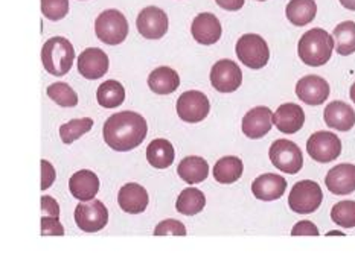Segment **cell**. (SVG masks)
Instances as JSON below:
<instances>
[{"mask_svg":"<svg viewBox=\"0 0 355 263\" xmlns=\"http://www.w3.org/2000/svg\"><path fill=\"white\" fill-rule=\"evenodd\" d=\"M146 133H148L146 120L135 111H121L110 116L103 129L104 140L109 148L119 152L137 148L145 140Z\"/></svg>","mask_w":355,"mask_h":263,"instance_id":"obj_1","label":"cell"},{"mask_svg":"<svg viewBox=\"0 0 355 263\" xmlns=\"http://www.w3.org/2000/svg\"><path fill=\"white\" fill-rule=\"evenodd\" d=\"M334 51V37L325 29L314 28L302 35L297 44V53L302 63L311 67L327 64Z\"/></svg>","mask_w":355,"mask_h":263,"instance_id":"obj_2","label":"cell"},{"mask_svg":"<svg viewBox=\"0 0 355 263\" xmlns=\"http://www.w3.org/2000/svg\"><path fill=\"white\" fill-rule=\"evenodd\" d=\"M42 61L46 72L52 76H64L71 72L75 49L64 37H52L43 44Z\"/></svg>","mask_w":355,"mask_h":263,"instance_id":"obj_3","label":"cell"},{"mask_svg":"<svg viewBox=\"0 0 355 263\" xmlns=\"http://www.w3.org/2000/svg\"><path fill=\"white\" fill-rule=\"evenodd\" d=\"M96 37L105 44L116 46L128 35V21L121 11L107 10L98 15L95 21Z\"/></svg>","mask_w":355,"mask_h":263,"instance_id":"obj_4","label":"cell"},{"mask_svg":"<svg viewBox=\"0 0 355 263\" xmlns=\"http://www.w3.org/2000/svg\"><path fill=\"white\" fill-rule=\"evenodd\" d=\"M236 57L247 67L258 69L266 67L270 60L268 44L258 34H245L236 43Z\"/></svg>","mask_w":355,"mask_h":263,"instance_id":"obj_5","label":"cell"},{"mask_svg":"<svg viewBox=\"0 0 355 263\" xmlns=\"http://www.w3.org/2000/svg\"><path fill=\"white\" fill-rule=\"evenodd\" d=\"M268 156L272 160V165L285 174L295 175L300 172L304 166L302 151L295 142L287 140V138H279V140L273 142L270 146Z\"/></svg>","mask_w":355,"mask_h":263,"instance_id":"obj_6","label":"cell"},{"mask_svg":"<svg viewBox=\"0 0 355 263\" xmlns=\"http://www.w3.org/2000/svg\"><path fill=\"white\" fill-rule=\"evenodd\" d=\"M322 199L323 193L320 185L315 181L304 180L293 185L288 197V206L295 213L308 215L318 210Z\"/></svg>","mask_w":355,"mask_h":263,"instance_id":"obj_7","label":"cell"},{"mask_svg":"<svg viewBox=\"0 0 355 263\" xmlns=\"http://www.w3.org/2000/svg\"><path fill=\"white\" fill-rule=\"evenodd\" d=\"M75 222L80 230L84 233H96V231L103 230L107 222H109V212L104 206L103 201H87V203H81L75 208Z\"/></svg>","mask_w":355,"mask_h":263,"instance_id":"obj_8","label":"cell"},{"mask_svg":"<svg viewBox=\"0 0 355 263\" xmlns=\"http://www.w3.org/2000/svg\"><path fill=\"white\" fill-rule=\"evenodd\" d=\"M306 151L310 157L319 163H329L342 154V142L336 134L328 131L314 133L306 142Z\"/></svg>","mask_w":355,"mask_h":263,"instance_id":"obj_9","label":"cell"},{"mask_svg":"<svg viewBox=\"0 0 355 263\" xmlns=\"http://www.w3.org/2000/svg\"><path fill=\"white\" fill-rule=\"evenodd\" d=\"M209 100L205 96V93L198 90L184 91L177 99V114L183 122L198 123L207 118L209 114Z\"/></svg>","mask_w":355,"mask_h":263,"instance_id":"obj_10","label":"cell"},{"mask_svg":"<svg viewBox=\"0 0 355 263\" xmlns=\"http://www.w3.org/2000/svg\"><path fill=\"white\" fill-rule=\"evenodd\" d=\"M136 26L139 34L146 40H159L168 33V15L157 6H146L139 12Z\"/></svg>","mask_w":355,"mask_h":263,"instance_id":"obj_11","label":"cell"},{"mask_svg":"<svg viewBox=\"0 0 355 263\" xmlns=\"http://www.w3.org/2000/svg\"><path fill=\"white\" fill-rule=\"evenodd\" d=\"M212 87L220 93H234L243 82V72L232 60H220L211 71Z\"/></svg>","mask_w":355,"mask_h":263,"instance_id":"obj_12","label":"cell"},{"mask_svg":"<svg viewBox=\"0 0 355 263\" xmlns=\"http://www.w3.org/2000/svg\"><path fill=\"white\" fill-rule=\"evenodd\" d=\"M296 95L308 105H322L329 98V84L318 75H308L296 84Z\"/></svg>","mask_w":355,"mask_h":263,"instance_id":"obj_13","label":"cell"},{"mask_svg":"<svg viewBox=\"0 0 355 263\" xmlns=\"http://www.w3.org/2000/svg\"><path fill=\"white\" fill-rule=\"evenodd\" d=\"M221 23L217 19V15L211 12L198 14L197 17L192 20L191 34L192 38L200 44L211 46L217 43L221 38Z\"/></svg>","mask_w":355,"mask_h":263,"instance_id":"obj_14","label":"cell"},{"mask_svg":"<svg viewBox=\"0 0 355 263\" xmlns=\"http://www.w3.org/2000/svg\"><path fill=\"white\" fill-rule=\"evenodd\" d=\"M109 71V57L98 48H89L78 57V72L86 80H99Z\"/></svg>","mask_w":355,"mask_h":263,"instance_id":"obj_15","label":"cell"},{"mask_svg":"<svg viewBox=\"0 0 355 263\" xmlns=\"http://www.w3.org/2000/svg\"><path fill=\"white\" fill-rule=\"evenodd\" d=\"M273 125V113L267 107L252 108L243 118V133L249 138L264 137Z\"/></svg>","mask_w":355,"mask_h":263,"instance_id":"obj_16","label":"cell"},{"mask_svg":"<svg viewBox=\"0 0 355 263\" xmlns=\"http://www.w3.org/2000/svg\"><path fill=\"white\" fill-rule=\"evenodd\" d=\"M273 123L281 133L295 134L304 127L305 113L297 104H282L273 114Z\"/></svg>","mask_w":355,"mask_h":263,"instance_id":"obj_17","label":"cell"},{"mask_svg":"<svg viewBox=\"0 0 355 263\" xmlns=\"http://www.w3.org/2000/svg\"><path fill=\"white\" fill-rule=\"evenodd\" d=\"M325 184L334 195H349L355 190V166L343 163L333 167L325 176Z\"/></svg>","mask_w":355,"mask_h":263,"instance_id":"obj_18","label":"cell"},{"mask_svg":"<svg viewBox=\"0 0 355 263\" xmlns=\"http://www.w3.org/2000/svg\"><path fill=\"white\" fill-rule=\"evenodd\" d=\"M148 192L141 184L128 183L119 189L118 203L125 213L139 215L145 212V208L148 207Z\"/></svg>","mask_w":355,"mask_h":263,"instance_id":"obj_19","label":"cell"},{"mask_svg":"<svg viewBox=\"0 0 355 263\" xmlns=\"http://www.w3.org/2000/svg\"><path fill=\"white\" fill-rule=\"evenodd\" d=\"M69 189H71L73 198L87 203V201L94 199L99 192V178L95 175V172L83 169V171L75 172L71 176Z\"/></svg>","mask_w":355,"mask_h":263,"instance_id":"obj_20","label":"cell"},{"mask_svg":"<svg viewBox=\"0 0 355 263\" xmlns=\"http://www.w3.org/2000/svg\"><path fill=\"white\" fill-rule=\"evenodd\" d=\"M287 189L285 178L276 174L259 175L252 184L253 195L261 201H275L279 199Z\"/></svg>","mask_w":355,"mask_h":263,"instance_id":"obj_21","label":"cell"},{"mask_svg":"<svg viewBox=\"0 0 355 263\" xmlns=\"http://www.w3.org/2000/svg\"><path fill=\"white\" fill-rule=\"evenodd\" d=\"M323 119H325V123L329 128L337 131H349L355 123V111L346 102L334 100V102L327 105Z\"/></svg>","mask_w":355,"mask_h":263,"instance_id":"obj_22","label":"cell"},{"mask_svg":"<svg viewBox=\"0 0 355 263\" xmlns=\"http://www.w3.org/2000/svg\"><path fill=\"white\" fill-rule=\"evenodd\" d=\"M180 86V76L171 67H157L148 76V87L156 95H171Z\"/></svg>","mask_w":355,"mask_h":263,"instance_id":"obj_23","label":"cell"},{"mask_svg":"<svg viewBox=\"0 0 355 263\" xmlns=\"http://www.w3.org/2000/svg\"><path fill=\"white\" fill-rule=\"evenodd\" d=\"M177 174L184 183L198 184L203 183L209 175V165L202 157L191 156L180 161L179 167H177Z\"/></svg>","mask_w":355,"mask_h":263,"instance_id":"obj_24","label":"cell"},{"mask_svg":"<svg viewBox=\"0 0 355 263\" xmlns=\"http://www.w3.org/2000/svg\"><path fill=\"white\" fill-rule=\"evenodd\" d=\"M174 148L171 142H168L166 138H156L153 140L148 148H146V160L148 163L156 169H166L173 165L174 161Z\"/></svg>","mask_w":355,"mask_h":263,"instance_id":"obj_25","label":"cell"},{"mask_svg":"<svg viewBox=\"0 0 355 263\" xmlns=\"http://www.w3.org/2000/svg\"><path fill=\"white\" fill-rule=\"evenodd\" d=\"M285 14L295 26H306L315 19L318 5L314 0H291L285 8Z\"/></svg>","mask_w":355,"mask_h":263,"instance_id":"obj_26","label":"cell"},{"mask_svg":"<svg viewBox=\"0 0 355 263\" xmlns=\"http://www.w3.org/2000/svg\"><path fill=\"white\" fill-rule=\"evenodd\" d=\"M244 171L243 161L238 157L229 156L220 158L214 166V178L220 184H232L241 178Z\"/></svg>","mask_w":355,"mask_h":263,"instance_id":"obj_27","label":"cell"},{"mask_svg":"<svg viewBox=\"0 0 355 263\" xmlns=\"http://www.w3.org/2000/svg\"><path fill=\"white\" fill-rule=\"evenodd\" d=\"M205 206H206L205 193L196 188H188L182 190L180 197L177 198V203H175L177 212L184 216H194L200 213L205 208Z\"/></svg>","mask_w":355,"mask_h":263,"instance_id":"obj_28","label":"cell"},{"mask_svg":"<svg viewBox=\"0 0 355 263\" xmlns=\"http://www.w3.org/2000/svg\"><path fill=\"white\" fill-rule=\"evenodd\" d=\"M96 99L104 108H118L125 99V89L119 81L109 80L98 87Z\"/></svg>","mask_w":355,"mask_h":263,"instance_id":"obj_29","label":"cell"},{"mask_svg":"<svg viewBox=\"0 0 355 263\" xmlns=\"http://www.w3.org/2000/svg\"><path fill=\"white\" fill-rule=\"evenodd\" d=\"M336 51L338 55L348 57L355 52V23L343 21L334 29Z\"/></svg>","mask_w":355,"mask_h":263,"instance_id":"obj_30","label":"cell"},{"mask_svg":"<svg viewBox=\"0 0 355 263\" xmlns=\"http://www.w3.org/2000/svg\"><path fill=\"white\" fill-rule=\"evenodd\" d=\"M94 127V120L90 118L84 119H73L71 122L64 123V125L60 127V137L61 142L66 145H72L75 140H78L80 137L87 134L89 131Z\"/></svg>","mask_w":355,"mask_h":263,"instance_id":"obj_31","label":"cell"},{"mask_svg":"<svg viewBox=\"0 0 355 263\" xmlns=\"http://www.w3.org/2000/svg\"><path fill=\"white\" fill-rule=\"evenodd\" d=\"M48 96L60 107H76L78 105V95L76 91L67 86L66 82H55L48 87Z\"/></svg>","mask_w":355,"mask_h":263,"instance_id":"obj_32","label":"cell"},{"mask_svg":"<svg viewBox=\"0 0 355 263\" xmlns=\"http://www.w3.org/2000/svg\"><path fill=\"white\" fill-rule=\"evenodd\" d=\"M331 219L343 228L355 227V201H340L331 210Z\"/></svg>","mask_w":355,"mask_h":263,"instance_id":"obj_33","label":"cell"},{"mask_svg":"<svg viewBox=\"0 0 355 263\" xmlns=\"http://www.w3.org/2000/svg\"><path fill=\"white\" fill-rule=\"evenodd\" d=\"M42 12L52 21L64 19L69 14V0H42Z\"/></svg>","mask_w":355,"mask_h":263,"instance_id":"obj_34","label":"cell"},{"mask_svg":"<svg viewBox=\"0 0 355 263\" xmlns=\"http://www.w3.org/2000/svg\"><path fill=\"white\" fill-rule=\"evenodd\" d=\"M165 235L187 236V227H184L180 221H175V219L162 221L156 227V230H154V236H165Z\"/></svg>","mask_w":355,"mask_h":263,"instance_id":"obj_35","label":"cell"},{"mask_svg":"<svg viewBox=\"0 0 355 263\" xmlns=\"http://www.w3.org/2000/svg\"><path fill=\"white\" fill-rule=\"evenodd\" d=\"M42 235L43 236H63L64 228L55 216H42Z\"/></svg>","mask_w":355,"mask_h":263,"instance_id":"obj_36","label":"cell"},{"mask_svg":"<svg viewBox=\"0 0 355 263\" xmlns=\"http://www.w3.org/2000/svg\"><path fill=\"white\" fill-rule=\"evenodd\" d=\"M319 228L311 221H300L291 230V236H318Z\"/></svg>","mask_w":355,"mask_h":263,"instance_id":"obj_37","label":"cell"},{"mask_svg":"<svg viewBox=\"0 0 355 263\" xmlns=\"http://www.w3.org/2000/svg\"><path fill=\"white\" fill-rule=\"evenodd\" d=\"M55 169L49 163V161L42 160V190L49 189L55 181Z\"/></svg>","mask_w":355,"mask_h":263,"instance_id":"obj_38","label":"cell"},{"mask_svg":"<svg viewBox=\"0 0 355 263\" xmlns=\"http://www.w3.org/2000/svg\"><path fill=\"white\" fill-rule=\"evenodd\" d=\"M42 212L44 216H55V218H60L58 203L52 197H42Z\"/></svg>","mask_w":355,"mask_h":263,"instance_id":"obj_39","label":"cell"},{"mask_svg":"<svg viewBox=\"0 0 355 263\" xmlns=\"http://www.w3.org/2000/svg\"><path fill=\"white\" fill-rule=\"evenodd\" d=\"M215 2L226 11H239L244 6L245 0H215Z\"/></svg>","mask_w":355,"mask_h":263,"instance_id":"obj_40","label":"cell"},{"mask_svg":"<svg viewBox=\"0 0 355 263\" xmlns=\"http://www.w3.org/2000/svg\"><path fill=\"white\" fill-rule=\"evenodd\" d=\"M342 6H345L346 10H351L355 11V0H340Z\"/></svg>","mask_w":355,"mask_h":263,"instance_id":"obj_41","label":"cell"},{"mask_svg":"<svg viewBox=\"0 0 355 263\" xmlns=\"http://www.w3.org/2000/svg\"><path fill=\"white\" fill-rule=\"evenodd\" d=\"M349 95H351V99H352V102L355 104V82L352 84V87H351V91H349Z\"/></svg>","mask_w":355,"mask_h":263,"instance_id":"obj_42","label":"cell"},{"mask_svg":"<svg viewBox=\"0 0 355 263\" xmlns=\"http://www.w3.org/2000/svg\"><path fill=\"white\" fill-rule=\"evenodd\" d=\"M333 235H343V233H340V231H331V233H328V236H333Z\"/></svg>","mask_w":355,"mask_h":263,"instance_id":"obj_43","label":"cell"},{"mask_svg":"<svg viewBox=\"0 0 355 263\" xmlns=\"http://www.w3.org/2000/svg\"><path fill=\"white\" fill-rule=\"evenodd\" d=\"M258 2H266V0H258Z\"/></svg>","mask_w":355,"mask_h":263,"instance_id":"obj_44","label":"cell"}]
</instances>
